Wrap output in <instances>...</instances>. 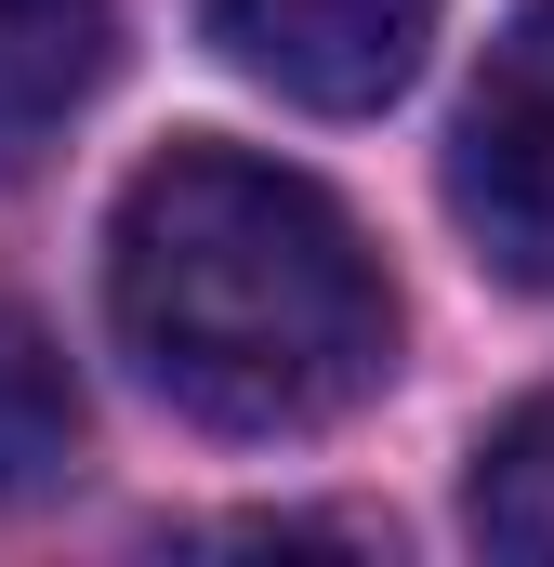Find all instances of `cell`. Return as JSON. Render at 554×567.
Masks as SVG:
<instances>
[{
	"label": "cell",
	"instance_id": "5b68a950",
	"mask_svg": "<svg viewBox=\"0 0 554 567\" xmlns=\"http://www.w3.org/2000/svg\"><path fill=\"white\" fill-rule=\"evenodd\" d=\"M66 449H80V383H66V357H53V330L0 303V502L53 488Z\"/></svg>",
	"mask_w": 554,
	"mask_h": 567
},
{
	"label": "cell",
	"instance_id": "8992f818",
	"mask_svg": "<svg viewBox=\"0 0 554 567\" xmlns=\"http://www.w3.org/2000/svg\"><path fill=\"white\" fill-rule=\"evenodd\" d=\"M462 515H475L489 555L554 567V396H529V410H502V423L475 435V488H462Z\"/></svg>",
	"mask_w": 554,
	"mask_h": 567
},
{
	"label": "cell",
	"instance_id": "3957f363",
	"mask_svg": "<svg viewBox=\"0 0 554 567\" xmlns=\"http://www.w3.org/2000/svg\"><path fill=\"white\" fill-rule=\"evenodd\" d=\"M198 27L225 40V66H252L265 93L357 120L383 106L435 40V0H198Z\"/></svg>",
	"mask_w": 554,
	"mask_h": 567
},
{
	"label": "cell",
	"instance_id": "7a4b0ae2",
	"mask_svg": "<svg viewBox=\"0 0 554 567\" xmlns=\"http://www.w3.org/2000/svg\"><path fill=\"white\" fill-rule=\"evenodd\" d=\"M449 212L515 290H554V0H529L449 133Z\"/></svg>",
	"mask_w": 554,
	"mask_h": 567
},
{
	"label": "cell",
	"instance_id": "277c9868",
	"mask_svg": "<svg viewBox=\"0 0 554 567\" xmlns=\"http://www.w3.org/2000/svg\"><path fill=\"white\" fill-rule=\"evenodd\" d=\"M120 53V0H0V185L80 120Z\"/></svg>",
	"mask_w": 554,
	"mask_h": 567
},
{
	"label": "cell",
	"instance_id": "6da1fadb",
	"mask_svg": "<svg viewBox=\"0 0 554 567\" xmlns=\"http://www.w3.org/2000/svg\"><path fill=\"white\" fill-rule=\"evenodd\" d=\"M106 303L133 370L212 435H317L397 370V290L357 212L252 145H172L120 185Z\"/></svg>",
	"mask_w": 554,
	"mask_h": 567
}]
</instances>
